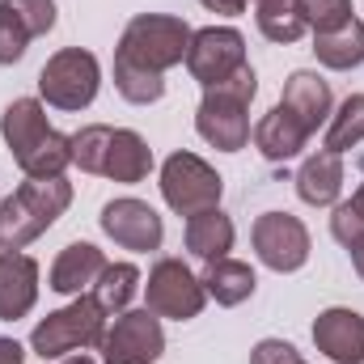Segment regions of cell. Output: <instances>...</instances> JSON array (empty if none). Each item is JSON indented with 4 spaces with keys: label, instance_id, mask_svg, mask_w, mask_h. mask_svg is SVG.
Returning <instances> with one entry per match:
<instances>
[{
    "label": "cell",
    "instance_id": "1",
    "mask_svg": "<svg viewBox=\"0 0 364 364\" xmlns=\"http://www.w3.org/2000/svg\"><path fill=\"white\" fill-rule=\"evenodd\" d=\"M255 93H259V81H255V68L250 64L237 68L229 81L203 90V102L195 110V132L212 149H220V153L246 149V140H250V114L246 110H250Z\"/></svg>",
    "mask_w": 364,
    "mask_h": 364
},
{
    "label": "cell",
    "instance_id": "2",
    "mask_svg": "<svg viewBox=\"0 0 364 364\" xmlns=\"http://www.w3.org/2000/svg\"><path fill=\"white\" fill-rule=\"evenodd\" d=\"M186 47H191V26L182 17H170V13H140L123 26L119 34V60H132L149 73H161L174 68L186 60Z\"/></svg>",
    "mask_w": 364,
    "mask_h": 364
},
{
    "label": "cell",
    "instance_id": "3",
    "mask_svg": "<svg viewBox=\"0 0 364 364\" xmlns=\"http://www.w3.org/2000/svg\"><path fill=\"white\" fill-rule=\"evenodd\" d=\"M106 335V309L97 305V296H77L73 305L47 314L34 335H30V348L34 356L43 360H64L68 352H81V348H97Z\"/></svg>",
    "mask_w": 364,
    "mask_h": 364
},
{
    "label": "cell",
    "instance_id": "4",
    "mask_svg": "<svg viewBox=\"0 0 364 364\" xmlns=\"http://www.w3.org/2000/svg\"><path fill=\"white\" fill-rule=\"evenodd\" d=\"M97 85H102V68L93 51H81V47L55 51L38 73V93L55 110H85L97 97Z\"/></svg>",
    "mask_w": 364,
    "mask_h": 364
},
{
    "label": "cell",
    "instance_id": "5",
    "mask_svg": "<svg viewBox=\"0 0 364 364\" xmlns=\"http://www.w3.org/2000/svg\"><path fill=\"white\" fill-rule=\"evenodd\" d=\"M220 191H225V182H220V174L203 157H195V153H170L166 157V166H161V195H166V203L178 216H195V212L220 208Z\"/></svg>",
    "mask_w": 364,
    "mask_h": 364
},
{
    "label": "cell",
    "instance_id": "6",
    "mask_svg": "<svg viewBox=\"0 0 364 364\" xmlns=\"http://www.w3.org/2000/svg\"><path fill=\"white\" fill-rule=\"evenodd\" d=\"M102 364H153L166 352V331L153 309H123L102 335Z\"/></svg>",
    "mask_w": 364,
    "mask_h": 364
},
{
    "label": "cell",
    "instance_id": "7",
    "mask_svg": "<svg viewBox=\"0 0 364 364\" xmlns=\"http://www.w3.org/2000/svg\"><path fill=\"white\" fill-rule=\"evenodd\" d=\"M186 68L203 90H212V85L229 81L237 68H246V38L233 26H203L191 34Z\"/></svg>",
    "mask_w": 364,
    "mask_h": 364
},
{
    "label": "cell",
    "instance_id": "8",
    "mask_svg": "<svg viewBox=\"0 0 364 364\" xmlns=\"http://www.w3.org/2000/svg\"><path fill=\"white\" fill-rule=\"evenodd\" d=\"M144 296H149V309H153L157 318H174V322L199 318V309H203V301H208L199 275L191 272L182 259H161V263L149 272Z\"/></svg>",
    "mask_w": 364,
    "mask_h": 364
},
{
    "label": "cell",
    "instance_id": "9",
    "mask_svg": "<svg viewBox=\"0 0 364 364\" xmlns=\"http://www.w3.org/2000/svg\"><path fill=\"white\" fill-rule=\"evenodd\" d=\"M255 255L263 259V267L272 272H301L309 259V229L292 216V212H263L250 229Z\"/></svg>",
    "mask_w": 364,
    "mask_h": 364
},
{
    "label": "cell",
    "instance_id": "10",
    "mask_svg": "<svg viewBox=\"0 0 364 364\" xmlns=\"http://www.w3.org/2000/svg\"><path fill=\"white\" fill-rule=\"evenodd\" d=\"M97 225H102V233H106L114 246H123V250H136V255H149V250H157V246H161V237H166V225H161V216H157V212H153L144 199H132V195H123V199H110V203L102 208Z\"/></svg>",
    "mask_w": 364,
    "mask_h": 364
},
{
    "label": "cell",
    "instance_id": "11",
    "mask_svg": "<svg viewBox=\"0 0 364 364\" xmlns=\"http://www.w3.org/2000/svg\"><path fill=\"white\" fill-rule=\"evenodd\" d=\"M314 343L335 364H364V314L356 309H322L314 322Z\"/></svg>",
    "mask_w": 364,
    "mask_h": 364
},
{
    "label": "cell",
    "instance_id": "12",
    "mask_svg": "<svg viewBox=\"0 0 364 364\" xmlns=\"http://www.w3.org/2000/svg\"><path fill=\"white\" fill-rule=\"evenodd\" d=\"M38 301V263L30 255H0V322H17Z\"/></svg>",
    "mask_w": 364,
    "mask_h": 364
},
{
    "label": "cell",
    "instance_id": "13",
    "mask_svg": "<svg viewBox=\"0 0 364 364\" xmlns=\"http://www.w3.org/2000/svg\"><path fill=\"white\" fill-rule=\"evenodd\" d=\"M106 272V255L90 246V242H73L60 250V259L51 263L47 275V288L60 292V296H85V288L97 284V275Z\"/></svg>",
    "mask_w": 364,
    "mask_h": 364
},
{
    "label": "cell",
    "instance_id": "14",
    "mask_svg": "<svg viewBox=\"0 0 364 364\" xmlns=\"http://www.w3.org/2000/svg\"><path fill=\"white\" fill-rule=\"evenodd\" d=\"M309 144V127L288 110V106H272L259 123H255V149L267 161H288Z\"/></svg>",
    "mask_w": 364,
    "mask_h": 364
},
{
    "label": "cell",
    "instance_id": "15",
    "mask_svg": "<svg viewBox=\"0 0 364 364\" xmlns=\"http://www.w3.org/2000/svg\"><path fill=\"white\" fill-rule=\"evenodd\" d=\"M279 106H288L305 127H309V136L331 119V85L318 77V73H309V68H301V73H292L288 81H284V97H279Z\"/></svg>",
    "mask_w": 364,
    "mask_h": 364
},
{
    "label": "cell",
    "instance_id": "16",
    "mask_svg": "<svg viewBox=\"0 0 364 364\" xmlns=\"http://www.w3.org/2000/svg\"><path fill=\"white\" fill-rule=\"evenodd\" d=\"M343 191V157L322 149L314 157H305V166L296 170V195L309 208H331Z\"/></svg>",
    "mask_w": 364,
    "mask_h": 364
},
{
    "label": "cell",
    "instance_id": "17",
    "mask_svg": "<svg viewBox=\"0 0 364 364\" xmlns=\"http://www.w3.org/2000/svg\"><path fill=\"white\" fill-rule=\"evenodd\" d=\"M47 132H51V127H47V110H43L38 97H17V102H9L4 114H0V136H4V144H9V153H13L17 161H21Z\"/></svg>",
    "mask_w": 364,
    "mask_h": 364
},
{
    "label": "cell",
    "instance_id": "18",
    "mask_svg": "<svg viewBox=\"0 0 364 364\" xmlns=\"http://www.w3.org/2000/svg\"><path fill=\"white\" fill-rule=\"evenodd\" d=\"M182 237H186V250L195 259H203V263L229 259V250H233V220L220 208H208V212L186 216V233Z\"/></svg>",
    "mask_w": 364,
    "mask_h": 364
},
{
    "label": "cell",
    "instance_id": "19",
    "mask_svg": "<svg viewBox=\"0 0 364 364\" xmlns=\"http://www.w3.org/2000/svg\"><path fill=\"white\" fill-rule=\"evenodd\" d=\"M203 292L216 301V305H242L255 296V267L250 263H237V259H212L203 275H199Z\"/></svg>",
    "mask_w": 364,
    "mask_h": 364
},
{
    "label": "cell",
    "instance_id": "20",
    "mask_svg": "<svg viewBox=\"0 0 364 364\" xmlns=\"http://www.w3.org/2000/svg\"><path fill=\"white\" fill-rule=\"evenodd\" d=\"M149 170H153V149L144 144V136L127 132V127H114L110 153H106V178L140 182V178H149Z\"/></svg>",
    "mask_w": 364,
    "mask_h": 364
},
{
    "label": "cell",
    "instance_id": "21",
    "mask_svg": "<svg viewBox=\"0 0 364 364\" xmlns=\"http://www.w3.org/2000/svg\"><path fill=\"white\" fill-rule=\"evenodd\" d=\"M314 51H318V64L335 68V73H348V68H360L364 64V21H348L331 34H314Z\"/></svg>",
    "mask_w": 364,
    "mask_h": 364
},
{
    "label": "cell",
    "instance_id": "22",
    "mask_svg": "<svg viewBox=\"0 0 364 364\" xmlns=\"http://www.w3.org/2000/svg\"><path fill=\"white\" fill-rule=\"evenodd\" d=\"M17 166H21L26 178H64V170L73 166V136H64V132L51 127Z\"/></svg>",
    "mask_w": 364,
    "mask_h": 364
},
{
    "label": "cell",
    "instance_id": "23",
    "mask_svg": "<svg viewBox=\"0 0 364 364\" xmlns=\"http://www.w3.org/2000/svg\"><path fill=\"white\" fill-rule=\"evenodd\" d=\"M43 233H47V225L30 212V203L17 191L9 199H0V250H21Z\"/></svg>",
    "mask_w": 364,
    "mask_h": 364
},
{
    "label": "cell",
    "instance_id": "24",
    "mask_svg": "<svg viewBox=\"0 0 364 364\" xmlns=\"http://www.w3.org/2000/svg\"><path fill=\"white\" fill-rule=\"evenodd\" d=\"M17 195L30 203V212L51 229L60 216H64V208L73 203V182L68 178H26L17 186Z\"/></svg>",
    "mask_w": 364,
    "mask_h": 364
},
{
    "label": "cell",
    "instance_id": "25",
    "mask_svg": "<svg viewBox=\"0 0 364 364\" xmlns=\"http://www.w3.org/2000/svg\"><path fill=\"white\" fill-rule=\"evenodd\" d=\"M364 140V93H352V97H343L339 102V110L326 119V144L322 149H331V153H348V149H356Z\"/></svg>",
    "mask_w": 364,
    "mask_h": 364
},
{
    "label": "cell",
    "instance_id": "26",
    "mask_svg": "<svg viewBox=\"0 0 364 364\" xmlns=\"http://www.w3.org/2000/svg\"><path fill=\"white\" fill-rule=\"evenodd\" d=\"M136 292H140V272L132 263H106V272L93 284V296L106 314H123Z\"/></svg>",
    "mask_w": 364,
    "mask_h": 364
},
{
    "label": "cell",
    "instance_id": "27",
    "mask_svg": "<svg viewBox=\"0 0 364 364\" xmlns=\"http://www.w3.org/2000/svg\"><path fill=\"white\" fill-rule=\"evenodd\" d=\"M114 90L123 93L132 106H149V102H161V93H166V77L114 55Z\"/></svg>",
    "mask_w": 364,
    "mask_h": 364
},
{
    "label": "cell",
    "instance_id": "28",
    "mask_svg": "<svg viewBox=\"0 0 364 364\" xmlns=\"http://www.w3.org/2000/svg\"><path fill=\"white\" fill-rule=\"evenodd\" d=\"M110 136L114 127L90 123L73 136V166H81L85 174H106V153H110Z\"/></svg>",
    "mask_w": 364,
    "mask_h": 364
},
{
    "label": "cell",
    "instance_id": "29",
    "mask_svg": "<svg viewBox=\"0 0 364 364\" xmlns=\"http://www.w3.org/2000/svg\"><path fill=\"white\" fill-rule=\"evenodd\" d=\"M255 17H259L263 38H272V43H296L305 34V21L292 9V0H267V4H259Z\"/></svg>",
    "mask_w": 364,
    "mask_h": 364
},
{
    "label": "cell",
    "instance_id": "30",
    "mask_svg": "<svg viewBox=\"0 0 364 364\" xmlns=\"http://www.w3.org/2000/svg\"><path fill=\"white\" fill-rule=\"evenodd\" d=\"M292 9L301 13L305 30L314 34H331L352 21V0H292Z\"/></svg>",
    "mask_w": 364,
    "mask_h": 364
},
{
    "label": "cell",
    "instance_id": "31",
    "mask_svg": "<svg viewBox=\"0 0 364 364\" xmlns=\"http://www.w3.org/2000/svg\"><path fill=\"white\" fill-rule=\"evenodd\" d=\"M30 26L17 17V9L9 0H0V64H17L26 55V43H30Z\"/></svg>",
    "mask_w": 364,
    "mask_h": 364
},
{
    "label": "cell",
    "instance_id": "32",
    "mask_svg": "<svg viewBox=\"0 0 364 364\" xmlns=\"http://www.w3.org/2000/svg\"><path fill=\"white\" fill-rule=\"evenodd\" d=\"M331 233H335V242L339 246H348V250H356L364 246V216L352 208V203H335V216H331Z\"/></svg>",
    "mask_w": 364,
    "mask_h": 364
},
{
    "label": "cell",
    "instance_id": "33",
    "mask_svg": "<svg viewBox=\"0 0 364 364\" xmlns=\"http://www.w3.org/2000/svg\"><path fill=\"white\" fill-rule=\"evenodd\" d=\"M17 9V17L30 26V34H51L55 30V0H9Z\"/></svg>",
    "mask_w": 364,
    "mask_h": 364
},
{
    "label": "cell",
    "instance_id": "34",
    "mask_svg": "<svg viewBox=\"0 0 364 364\" xmlns=\"http://www.w3.org/2000/svg\"><path fill=\"white\" fill-rule=\"evenodd\" d=\"M296 360H301V352L292 343H284V339H263L250 352V364H296Z\"/></svg>",
    "mask_w": 364,
    "mask_h": 364
},
{
    "label": "cell",
    "instance_id": "35",
    "mask_svg": "<svg viewBox=\"0 0 364 364\" xmlns=\"http://www.w3.org/2000/svg\"><path fill=\"white\" fill-rule=\"evenodd\" d=\"M21 360H26L21 343H17V339H4V335H0V364H21Z\"/></svg>",
    "mask_w": 364,
    "mask_h": 364
},
{
    "label": "cell",
    "instance_id": "36",
    "mask_svg": "<svg viewBox=\"0 0 364 364\" xmlns=\"http://www.w3.org/2000/svg\"><path fill=\"white\" fill-rule=\"evenodd\" d=\"M203 9H212V13H225V17H237L242 9H246V0H199Z\"/></svg>",
    "mask_w": 364,
    "mask_h": 364
},
{
    "label": "cell",
    "instance_id": "37",
    "mask_svg": "<svg viewBox=\"0 0 364 364\" xmlns=\"http://www.w3.org/2000/svg\"><path fill=\"white\" fill-rule=\"evenodd\" d=\"M352 267H356V275L364 279V246H356V250H352Z\"/></svg>",
    "mask_w": 364,
    "mask_h": 364
},
{
    "label": "cell",
    "instance_id": "38",
    "mask_svg": "<svg viewBox=\"0 0 364 364\" xmlns=\"http://www.w3.org/2000/svg\"><path fill=\"white\" fill-rule=\"evenodd\" d=\"M348 203H352V208H356V212H360V216H364V182H360V191H356V195H352Z\"/></svg>",
    "mask_w": 364,
    "mask_h": 364
},
{
    "label": "cell",
    "instance_id": "39",
    "mask_svg": "<svg viewBox=\"0 0 364 364\" xmlns=\"http://www.w3.org/2000/svg\"><path fill=\"white\" fill-rule=\"evenodd\" d=\"M64 364H93V360H90V356H68Z\"/></svg>",
    "mask_w": 364,
    "mask_h": 364
},
{
    "label": "cell",
    "instance_id": "40",
    "mask_svg": "<svg viewBox=\"0 0 364 364\" xmlns=\"http://www.w3.org/2000/svg\"><path fill=\"white\" fill-rule=\"evenodd\" d=\"M259 4H267V0H259Z\"/></svg>",
    "mask_w": 364,
    "mask_h": 364
},
{
    "label": "cell",
    "instance_id": "41",
    "mask_svg": "<svg viewBox=\"0 0 364 364\" xmlns=\"http://www.w3.org/2000/svg\"><path fill=\"white\" fill-rule=\"evenodd\" d=\"M296 364H305V360H296Z\"/></svg>",
    "mask_w": 364,
    "mask_h": 364
}]
</instances>
